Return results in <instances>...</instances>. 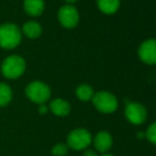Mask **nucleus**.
Masks as SVG:
<instances>
[{
	"label": "nucleus",
	"instance_id": "obj_20",
	"mask_svg": "<svg viewBox=\"0 0 156 156\" xmlns=\"http://www.w3.org/2000/svg\"><path fill=\"white\" fill-rule=\"evenodd\" d=\"M66 2H67V4H73V3H76L78 0H65Z\"/></svg>",
	"mask_w": 156,
	"mask_h": 156
},
{
	"label": "nucleus",
	"instance_id": "obj_7",
	"mask_svg": "<svg viewBox=\"0 0 156 156\" xmlns=\"http://www.w3.org/2000/svg\"><path fill=\"white\" fill-rule=\"evenodd\" d=\"M124 115L127 121L134 125H140L144 123L148 117L147 109L138 103H129L125 107Z\"/></svg>",
	"mask_w": 156,
	"mask_h": 156
},
{
	"label": "nucleus",
	"instance_id": "obj_9",
	"mask_svg": "<svg viewBox=\"0 0 156 156\" xmlns=\"http://www.w3.org/2000/svg\"><path fill=\"white\" fill-rule=\"evenodd\" d=\"M94 149H96L98 152L102 153H107L111 150L112 146H113V137L112 135L106 131H99L94 138L93 139Z\"/></svg>",
	"mask_w": 156,
	"mask_h": 156
},
{
	"label": "nucleus",
	"instance_id": "obj_6",
	"mask_svg": "<svg viewBox=\"0 0 156 156\" xmlns=\"http://www.w3.org/2000/svg\"><path fill=\"white\" fill-rule=\"evenodd\" d=\"M58 19L64 28L72 29L78 26L79 21H80V14L74 6L65 4L58 10Z\"/></svg>",
	"mask_w": 156,
	"mask_h": 156
},
{
	"label": "nucleus",
	"instance_id": "obj_1",
	"mask_svg": "<svg viewBox=\"0 0 156 156\" xmlns=\"http://www.w3.org/2000/svg\"><path fill=\"white\" fill-rule=\"evenodd\" d=\"M23 33L17 25L5 23L0 25V47L4 49H14L20 44Z\"/></svg>",
	"mask_w": 156,
	"mask_h": 156
},
{
	"label": "nucleus",
	"instance_id": "obj_16",
	"mask_svg": "<svg viewBox=\"0 0 156 156\" xmlns=\"http://www.w3.org/2000/svg\"><path fill=\"white\" fill-rule=\"evenodd\" d=\"M68 146L65 143H58L52 148L51 153L53 156H65L68 153Z\"/></svg>",
	"mask_w": 156,
	"mask_h": 156
},
{
	"label": "nucleus",
	"instance_id": "obj_15",
	"mask_svg": "<svg viewBox=\"0 0 156 156\" xmlns=\"http://www.w3.org/2000/svg\"><path fill=\"white\" fill-rule=\"evenodd\" d=\"M13 91L12 88L5 82H0V107L9 105L12 101Z\"/></svg>",
	"mask_w": 156,
	"mask_h": 156
},
{
	"label": "nucleus",
	"instance_id": "obj_2",
	"mask_svg": "<svg viewBox=\"0 0 156 156\" xmlns=\"http://www.w3.org/2000/svg\"><path fill=\"white\" fill-rule=\"evenodd\" d=\"M26 71V61L18 55L6 57L1 64L2 75L8 79L19 78Z\"/></svg>",
	"mask_w": 156,
	"mask_h": 156
},
{
	"label": "nucleus",
	"instance_id": "obj_17",
	"mask_svg": "<svg viewBox=\"0 0 156 156\" xmlns=\"http://www.w3.org/2000/svg\"><path fill=\"white\" fill-rule=\"evenodd\" d=\"M146 138L151 142V143L156 146V122L152 123L150 126L148 127L146 133Z\"/></svg>",
	"mask_w": 156,
	"mask_h": 156
},
{
	"label": "nucleus",
	"instance_id": "obj_8",
	"mask_svg": "<svg viewBox=\"0 0 156 156\" xmlns=\"http://www.w3.org/2000/svg\"><path fill=\"white\" fill-rule=\"evenodd\" d=\"M138 56L146 64H156V39H149L142 42L138 48Z\"/></svg>",
	"mask_w": 156,
	"mask_h": 156
},
{
	"label": "nucleus",
	"instance_id": "obj_13",
	"mask_svg": "<svg viewBox=\"0 0 156 156\" xmlns=\"http://www.w3.org/2000/svg\"><path fill=\"white\" fill-rule=\"evenodd\" d=\"M99 10L104 14H114L120 6V0H97Z\"/></svg>",
	"mask_w": 156,
	"mask_h": 156
},
{
	"label": "nucleus",
	"instance_id": "obj_11",
	"mask_svg": "<svg viewBox=\"0 0 156 156\" xmlns=\"http://www.w3.org/2000/svg\"><path fill=\"white\" fill-rule=\"evenodd\" d=\"M23 10L30 16H39L45 10V0H23Z\"/></svg>",
	"mask_w": 156,
	"mask_h": 156
},
{
	"label": "nucleus",
	"instance_id": "obj_18",
	"mask_svg": "<svg viewBox=\"0 0 156 156\" xmlns=\"http://www.w3.org/2000/svg\"><path fill=\"white\" fill-rule=\"evenodd\" d=\"M83 156H98V154H97V152L94 150H91V149H86V150H84Z\"/></svg>",
	"mask_w": 156,
	"mask_h": 156
},
{
	"label": "nucleus",
	"instance_id": "obj_21",
	"mask_svg": "<svg viewBox=\"0 0 156 156\" xmlns=\"http://www.w3.org/2000/svg\"><path fill=\"white\" fill-rule=\"evenodd\" d=\"M101 156H114V155H112V154H108V153H104V154H102Z\"/></svg>",
	"mask_w": 156,
	"mask_h": 156
},
{
	"label": "nucleus",
	"instance_id": "obj_5",
	"mask_svg": "<svg viewBox=\"0 0 156 156\" xmlns=\"http://www.w3.org/2000/svg\"><path fill=\"white\" fill-rule=\"evenodd\" d=\"M93 142V136L90 131L85 128H76L71 131L67 136L68 148L74 151L86 150Z\"/></svg>",
	"mask_w": 156,
	"mask_h": 156
},
{
	"label": "nucleus",
	"instance_id": "obj_14",
	"mask_svg": "<svg viewBox=\"0 0 156 156\" xmlns=\"http://www.w3.org/2000/svg\"><path fill=\"white\" fill-rule=\"evenodd\" d=\"M94 89L90 87V86L86 85V83L80 85L76 89V97H78L80 101H82V102H88V101H91L94 97Z\"/></svg>",
	"mask_w": 156,
	"mask_h": 156
},
{
	"label": "nucleus",
	"instance_id": "obj_3",
	"mask_svg": "<svg viewBox=\"0 0 156 156\" xmlns=\"http://www.w3.org/2000/svg\"><path fill=\"white\" fill-rule=\"evenodd\" d=\"M26 95L35 104H45L51 96V90L47 83L41 80H34L26 88Z\"/></svg>",
	"mask_w": 156,
	"mask_h": 156
},
{
	"label": "nucleus",
	"instance_id": "obj_19",
	"mask_svg": "<svg viewBox=\"0 0 156 156\" xmlns=\"http://www.w3.org/2000/svg\"><path fill=\"white\" fill-rule=\"evenodd\" d=\"M38 111L41 115H46L48 112V107L46 106L45 104H41L39 105V108H38Z\"/></svg>",
	"mask_w": 156,
	"mask_h": 156
},
{
	"label": "nucleus",
	"instance_id": "obj_4",
	"mask_svg": "<svg viewBox=\"0 0 156 156\" xmlns=\"http://www.w3.org/2000/svg\"><path fill=\"white\" fill-rule=\"evenodd\" d=\"M93 104L94 108L102 113H113L118 108V100L108 91H99L94 94Z\"/></svg>",
	"mask_w": 156,
	"mask_h": 156
},
{
	"label": "nucleus",
	"instance_id": "obj_12",
	"mask_svg": "<svg viewBox=\"0 0 156 156\" xmlns=\"http://www.w3.org/2000/svg\"><path fill=\"white\" fill-rule=\"evenodd\" d=\"M21 33L29 39H37L41 34V26L35 21H29L23 24Z\"/></svg>",
	"mask_w": 156,
	"mask_h": 156
},
{
	"label": "nucleus",
	"instance_id": "obj_10",
	"mask_svg": "<svg viewBox=\"0 0 156 156\" xmlns=\"http://www.w3.org/2000/svg\"><path fill=\"white\" fill-rule=\"evenodd\" d=\"M49 109L52 111V113L58 117H66L70 112V104L66 100L63 98H54L50 102Z\"/></svg>",
	"mask_w": 156,
	"mask_h": 156
}]
</instances>
